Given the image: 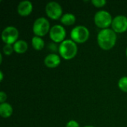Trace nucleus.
Listing matches in <instances>:
<instances>
[{"label":"nucleus","mask_w":127,"mask_h":127,"mask_svg":"<svg viewBox=\"0 0 127 127\" xmlns=\"http://www.w3.org/2000/svg\"><path fill=\"white\" fill-rule=\"evenodd\" d=\"M117 34L111 28L102 29L97 34V43L103 50H111L116 44Z\"/></svg>","instance_id":"1"},{"label":"nucleus","mask_w":127,"mask_h":127,"mask_svg":"<svg viewBox=\"0 0 127 127\" xmlns=\"http://www.w3.org/2000/svg\"><path fill=\"white\" fill-rule=\"evenodd\" d=\"M60 57L66 60L73 59L77 54V45L72 39H65L58 47Z\"/></svg>","instance_id":"2"},{"label":"nucleus","mask_w":127,"mask_h":127,"mask_svg":"<svg viewBox=\"0 0 127 127\" xmlns=\"http://www.w3.org/2000/svg\"><path fill=\"white\" fill-rule=\"evenodd\" d=\"M112 21L113 18L111 13L103 10L97 11L94 16V22L95 25L101 29L109 28L110 25L112 26Z\"/></svg>","instance_id":"3"},{"label":"nucleus","mask_w":127,"mask_h":127,"mask_svg":"<svg viewBox=\"0 0 127 127\" xmlns=\"http://www.w3.org/2000/svg\"><path fill=\"white\" fill-rule=\"evenodd\" d=\"M89 31L83 25H77L71 31V38L77 44L86 42L89 38Z\"/></svg>","instance_id":"4"},{"label":"nucleus","mask_w":127,"mask_h":127,"mask_svg":"<svg viewBox=\"0 0 127 127\" xmlns=\"http://www.w3.org/2000/svg\"><path fill=\"white\" fill-rule=\"evenodd\" d=\"M51 30L50 22L45 17L37 18L33 25V32L35 36L42 37L45 36Z\"/></svg>","instance_id":"5"},{"label":"nucleus","mask_w":127,"mask_h":127,"mask_svg":"<svg viewBox=\"0 0 127 127\" xmlns=\"http://www.w3.org/2000/svg\"><path fill=\"white\" fill-rule=\"evenodd\" d=\"M19 38V31L14 26H7L1 32V39L5 44L13 45Z\"/></svg>","instance_id":"6"},{"label":"nucleus","mask_w":127,"mask_h":127,"mask_svg":"<svg viewBox=\"0 0 127 127\" xmlns=\"http://www.w3.org/2000/svg\"><path fill=\"white\" fill-rule=\"evenodd\" d=\"M45 13L50 19L57 20L63 16V8L58 2L50 1L45 6Z\"/></svg>","instance_id":"7"},{"label":"nucleus","mask_w":127,"mask_h":127,"mask_svg":"<svg viewBox=\"0 0 127 127\" xmlns=\"http://www.w3.org/2000/svg\"><path fill=\"white\" fill-rule=\"evenodd\" d=\"M49 36L51 39L55 43H61L65 40L66 31L65 28L61 25H54L51 28L49 31Z\"/></svg>","instance_id":"8"},{"label":"nucleus","mask_w":127,"mask_h":127,"mask_svg":"<svg viewBox=\"0 0 127 127\" xmlns=\"http://www.w3.org/2000/svg\"><path fill=\"white\" fill-rule=\"evenodd\" d=\"M112 29L118 33H124L127 31V17L124 15H118L113 18Z\"/></svg>","instance_id":"9"},{"label":"nucleus","mask_w":127,"mask_h":127,"mask_svg":"<svg viewBox=\"0 0 127 127\" xmlns=\"http://www.w3.org/2000/svg\"><path fill=\"white\" fill-rule=\"evenodd\" d=\"M33 10V4L30 1L25 0L20 1L17 6V13L21 16H27L31 13Z\"/></svg>","instance_id":"10"},{"label":"nucleus","mask_w":127,"mask_h":127,"mask_svg":"<svg viewBox=\"0 0 127 127\" xmlns=\"http://www.w3.org/2000/svg\"><path fill=\"white\" fill-rule=\"evenodd\" d=\"M61 63L60 57L57 54H49L44 59V63L46 67L49 68H57Z\"/></svg>","instance_id":"11"},{"label":"nucleus","mask_w":127,"mask_h":127,"mask_svg":"<svg viewBox=\"0 0 127 127\" xmlns=\"http://www.w3.org/2000/svg\"><path fill=\"white\" fill-rule=\"evenodd\" d=\"M13 109L12 106L8 103H4L0 104V115L4 118H10L13 114Z\"/></svg>","instance_id":"12"},{"label":"nucleus","mask_w":127,"mask_h":127,"mask_svg":"<svg viewBox=\"0 0 127 127\" xmlns=\"http://www.w3.org/2000/svg\"><path fill=\"white\" fill-rule=\"evenodd\" d=\"M13 45L14 51L17 54H24L25 52H26L28 47L27 42L22 39H19L16 41Z\"/></svg>","instance_id":"13"},{"label":"nucleus","mask_w":127,"mask_h":127,"mask_svg":"<svg viewBox=\"0 0 127 127\" xmlns=\"http://www.w3.org/2000/svg\"><path fill=\"white\" fill-rule=\"evenodd\" d=\"M60 22L64 25H72L76 22V16L73 13H67L62 16V17L60 18Z\"/></svg>","instance_id":"14"},{"label":"nucleus","mask_w":127,"mask_h":127,"mask_svg":"<svg viewBox=\"0 0 127 127\" xmlns=\"http://www.w3.org/2000/svg\"><path fill=\"white\" fill-rule=\"evenodd\" d=\"M31 45H32V47L33 48V49H35L36 51H40L44 48L45 42L42 37L35 36L31 39Z\"/></svg>","instance_id":"15"},{"label":"nucleus","mask_w":127,"mask_h":127,"mask_svg":"<svg viewBox=\"0 0 127 127\" xmlns=\"http://www.w3.org/2000/svg\"><path fill=\"white\" fill-rule=\"evenodd\" d=\"M118 86L121 91L127 92V76H124L120 78L118 83Z\"/></svg>","instance_id":"16"},{"label":"nucleus","mask_w":127,"mask_h":127,"mask_svg":"<svg viewBox=\"0 0 127 127\" xmlns=\"http://www.w3.org/2000/svg\"><path fill=\"white\" fill-rule=\"evenodd\" d=\"M14 51L13 49V45H8V44H5L3 47V53L7 55V56H10L13 54V52Z\"/></svg>","instance_id":"17"},{"label":"nucleus","mask_w":127,"mask_h":127,"mask_svg":"<svg viewBox=\"0 0 127 127\" xmlns=\"http://www.w3.org/2000/svg\"><path fill=\"white\" fill-rule=\"evenodd\" d=\"M106 0H92V4L96 7H103L106 4Z\"/></svg>","instance_id":"18"},{"label":"nucleus","mask_w":127,"mask_h":127,"mask_svg":"<svg viewBox=\"0 0 127 127\" xmlns=\"http://www.w3.org/2000/svg\"><path fill=\"white\" fill-rule=\"evenodd\" d=\"M65 127H80V125L77 121H76L74 120H71V121H69L66 124Z\"/></svg>","instance_id":"19"},{"label":"nucleus","mask_w":127,"mask_h":127,"mask_svg":"<svg viewBox=\"0 0 127 127\" xmlns=\"http://www.w3.org/2000/svg\"><path fill=\"white\" fill-rule=\"evenodd\" d=\"M7 98V94H6L4 92H3V91L0 92V103H5Z\"/></svg>","instance_id":"20"},{"label":"nucleus","mask_w":127,"mask_h":127,"mask_svg":"<svg viewBox=\"0 0 127 127\" xmlns=\"http://www.w3.org/2000/svg\"><path fill=\"white\" fill-rule=\"evenodd\" d=\"M3 80H4V74L2 71H0V81L2 82Z\"/></svg>","instance_id":"21"},{"label":"nucleus","mask_w":127,"mask_h":127,"mask_svg":"<svg viewBox=\"0 0 127 127\" xmlns=\"http://www.w3.org/2000/svg\"><path fill=\"white\" fill-rule=\"evenodd\" d=\"M2 60H3V56L2 54H0V63H2Z\"/></svg>","instance_id":"22"},{"label":"nucleus","mask_w":127,"mask_h":127,"mask_svg":"<svg viewBox=\"0 0 127 127\" xmlns=\"http://www.w3.org/2000/svg\"><path fill=\"white\" fill-rule=\"evenodd\" d=\"M84 127H93V126H85Z\"/></svg>","instance_id":"23"},{"label":"nucleus","mask_w":127,"mask_h":127,"mask_svg":"<svg viewBox=\"0 0 127 127\" xmlns=\"http://www.w3.org/2000/svg\"><path fill=\"white\" fill-rule=\"evenodd\" d=\"M126 55H127V49H126Z\"/></svg>","instance_id":"24"}]
</instances>
